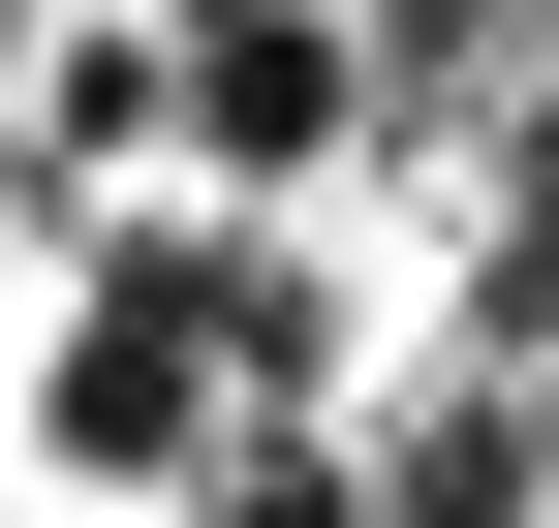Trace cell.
Here are the masks:
<instances>
[{
	"instance_id": "1",
	"label": "cell",
	"mask_w": 559,
	"mask_h": 528,
	"mask_svg": "<svg viewBox=\"0 0 559 528\" xmlns=\"http://www.w3.org/2000/svg\"><path fill=\"white\" fill-rule=\"evenodd\" d=\"M32 467H94V497L218 467V311H187V249H94V280H62V373H32Z\"/></svg>"
},
{
	"instance_id": "2",
	"label": "cell",
	"mask_w": 559,
	"mask_h": 528,
	"mask_svg": "<svg viewBox=\"0 0 559 528\" xmlns=\"http://www.w3.org/2000/svg\"><path fill=\"white\" fill-rule=\"evenodd\" d=\"M156 156L342 187V156H373V32H342V0H187V32H156Z\"/></svg>"
},
{
	"instance_id": "3",
	"label": "cell",
	"mask_w": 559,
	"mask_h": 528,
	"mask_svg": "<svg viewBox=\"0 0 559 528\" xmlns=\"http://www.w3.org/2000/svg\"><path fill=\"white\" fill-rule=\"evenodd\" d=\"M466 187H498V343H559V62L466 124Z\"/></svg>"
},
{
	"instance_id": "4",
	"label": "cell",
	"mask_w": 559,
	"mask_h": 528,
	"mask_svg": "<svg viewBox=\"0 0 559 528\" xmlns=\"http://www.w3.org/2000/svg\"><path fill=\"white\" fill-rule=\"evenodd\" d=\"M218 528H373V467H342V435H249V467H218Z\"/></svg>"
},
{
	"instance_id": "5",
	"label": "cell",
	"mask_w": 559,
	"mask_h": 528,
	"mask_svg": "<svg viewBox=\"0 0 559 528\" xmlns=\"http://www.w3.org/2000/svg\"><path fill=\"white\" fill-rule=\"evenodd\" d=\"M528 405H559V373H528Z\"/></svg>"
}]
</instances>
